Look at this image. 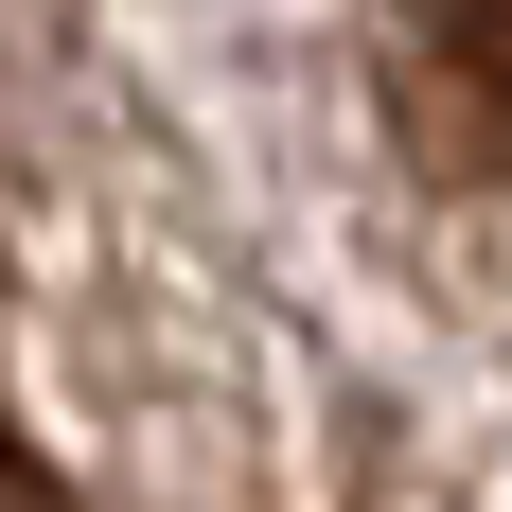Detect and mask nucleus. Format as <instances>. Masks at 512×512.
Listing matches in <instances>:
<instances>
[{"label":"nucleus","instance_id":"obj_1","mask_svg":"<svg viewBox=\"0 0 512 512\" xmlns=\"http://www.w3.org/2000/svg\"><path fill=\"white\" fill-rule=\"evenodd\" d=\"M407 18H424V53L460 89H512V0H407Z\"/></svg>","mask_w":512,"mask_h":512}]
</instances>
